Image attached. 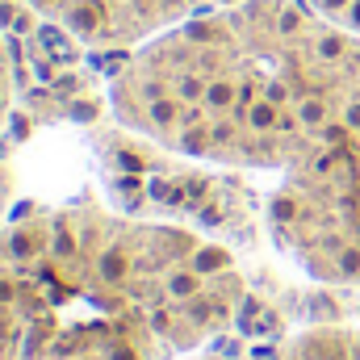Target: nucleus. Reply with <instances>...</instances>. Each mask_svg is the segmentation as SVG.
<instances>
[{
    "mask_svg": "<svg viewBox=\"0 0 360 360\" xmlns=\"http://www.w3.org/2000/svg\"><path fill=\"white\" fill-rule=\"evenodd\" d=\"M264 226L272 256L302 281L360 293V117L276 176Z\"/></svg>",
    "mask_w": 360,
    "mask_h": 360,
    "instance_id": "nucleus-4",
    "label": "nucleus"
},
{
    "mask_svg": "<svg viewBox=\"0 0 360 360\" xmlns=\"http://www.w3.org/2000/svg\"><path fill=\"white\" fill-rule=\"evenodd\" d=\"M84 147L96 168V188L126 214L155 218L210 235L248 260H269L264 197L252 172L218 168L205 160L176 155L113 117L84 126Z\"/></svg>",
    "mask_w": 360,
    "mask_h": 360,
    "instance_id": "nucleus-3",
    "label": "nucleus"
},
{
    "mask_svg": "<svg viewBox=\"0 0 360 360\" xmlns=\"http://www.w3.org/2000/svg\"><path fill=\"white\" fill-rule=\"evenodd\" d=\"M180 360H360V335L344 323H302L272 340H226Z\"/></svg>",
    "mask_w": 360,
    "mask_h": 360,
    "instance_id": "nucleus-5",
    "label": "nucleus"
},
{
    "mask_svg": "<svg viewBox=\"0 0 360 360\" xmlns=\"http://www.w3.org/2000/svg\"><path fill=\"white\" fill-rule=\"evenodd\" d=\"M281 272L101 188L0 222V360H180L248 340Z\"/></svg>",
    "mask_w": 360,
    "mask_h": 360,
    "instance_id": "nucleus-1",
    "label": "nucleus"
},
{
    "mask_svg": "<svg viewBox=\"0 0 360 360\" xmlns=\"http://www.w3.org/2000/svg\"><path fill=\"white\" fill-rule=\"evenodd\" d=\"M319 13H327L331 21H340V25H348V30H356L360 34V0H310Z\"/></svg>",
    "mask_w": 360,
    "mask_h": 360,
    "instance_id": "nucleus-9",
    "label": "nucleus"
},
{
    "mask_svg": "<svg viewBox=\"0 0 360 360\" xmlns=\"http://www.w3.org/2000/svg\"><path fill=\"white\" fill-rule=\"evenodd\" d=\"M109 117L218 168L289 172L360 117V34L310 0H243L117 55Z\"/></svg>",
    "mask_w": 360,
    "mask_h": 360,
    "instance_id": "nucleus-2",
    "label": "nucleus"
},
{
    "mask_svg": "<svg viewBox=\"0 0 360 360\" xmlns=\"http://www.w3.org/2000/svg\"><path fill=\"white\" fill-rule=\"evenodd\" d=\"M46 17H55L63 30H72L92 55H105V34H109V13L113 0H34Z\"/></svg>",
    "mask_w": 360,
    "mask_h": 360,
    "instance_id": "nucleus-7",
    "label": "nucleus"
},
{
    "mask_svg": "<svg viewBox=\"0 0 360 360\" xmlns=\"http://www.w3.org/2000/svg\"><path fill=\"white\" fill-rule=\"evenodd\" d=\"M13 201H17V164L0 155V222L13 214Z\"/></svg>",
    "mask_w": 360,
    "mask_h": 360,
    "instance_id": "nucleus-10",
    "label": "nucleus"
},
{
    "mask_svg": "<svg viewBox=\"0 0 360 360\" xmlns=\"http://www.w3.org/2000/svg\"><path fill=\"white\" fill-rule=\"evenodd\" d=\"M21 113V96H17V59L8 38L0 34V139L13 130V117Z\"/></svg>",
    "mask_w": 360,
    "mask_h": 360,
    "instance_id": "nucleus-8",
    "label": "nucleus"
},
{
    "mask_svg": "<svg viewBox=\"0 0 360 360\" xmlns=\"http://www.w3.org/2000/svg\"><path fill=\"white\" fill-rule=\"evenodd\" d=\"M231 4H243V0H113L105 55H126L139 42L172 30L180 21H188V17L218 13V8H231Z\"/></svg>",
    "mask_w": 360,
    "mask_h": 360,
    "instance_id": "nucleus-6",
    "label": "nucleus"
}]
</instances>
